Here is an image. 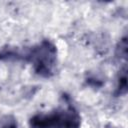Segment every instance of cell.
I'll return each mask as SVG.
<instances>
[{"label": "cell", "instance_id": "1", "mask_svg": "<svg viewBox=\"0 0 128 128\" xmlns=\"http://www.w3.org/2000/svg\"><path fill=\"white\" fill-rule=\"evenodd\" d=\"M29 60L33 64V69L42 78H50L54 75L57 60V47L50 40H42L34 46L28 54Z\"/></svg>", "mask_w": 128, "mask_h": 128}, {"label": "cell", "instance_id": "2", "mask_svg": "<svg viewBox=\"0 0 128 128\" xmlns=\"http://www.w3.org/2000/svg\"><path fill=\"white\" fill-rule=\"evenodd\" d=\"M65 114L66 109L56 110L48 114L38 113L29 119L28 124L30 128H64Z\"/></svg>", "mask_w": 128, "mask_h": 128}, {"label": "cell", "instance_id": "3", "mask_svg": "<svg viewBox=\"0 0 128 128\" xmlns=\"http://www.w3.org/2000/svg\"><path fill=\"white\" fill-rule=\"evenodd\" d=\"M128 91V84H127V68L124 66L120 71L117 78V85L114 91V95L116 97L124 96L127 94Z\"/></svg>", "mask_w": 128, "mask_h": 128}, {"label": "cell", "instance_id": "4", "mask_svg": "<svg viewBox=\"0 0 128 128\" xmlns=\"http://www.w3.org/2000/svg\"><path fill=\"white\" fill-rule=\"evenodd\" d=\"M115 54L119 59H127V55H128V44H127V36H123L119 42L117 43L116 46V50H115Z\"/></svg>", "mask_w": 128, "mask_h": 128}, {"label": "cell", "instance_id": "5", "mask_svg": "<svg viewBox=\"0 0 128 128\" xmlns=\"http://www.w3.org/2000/svg\"><path fill=\"white\" fill-rule=\"evenodd\" d=\"M0 128H18L17 119L11 114L2 116L0 118Z\"/></svg>", "mask_w": 128, "mask_h": 128}, {"label": "cell", "instance_id": "6", "mask_svg": "<svg viewBox=\"0 0 128 128\" xmlns=\"http://www.w3.org/2000/svg\"><path fill=\"white\" fill-rule=\"evenodd\" d=\"M85 82L88 86L94 88V89H100L103 87L104 85V81L94 75H90V76H87L86 79H85Z\"/></svg>", "mask_w": 128, "mask_h": 128}, {"label": "cell", "instance_id": "7", "mask_svg": "<svg viewBox=\"0 0 128 128\" xmlns=\"http://www.w3.org/2000/svg\"><path fill=\"white\" fill-rule=\"evenodd\" d=\"M1 57H2V56H1V54H0V59H1Z\"/></svg>", "mask_w": 128, "mask_h": 128}]
</instances>
